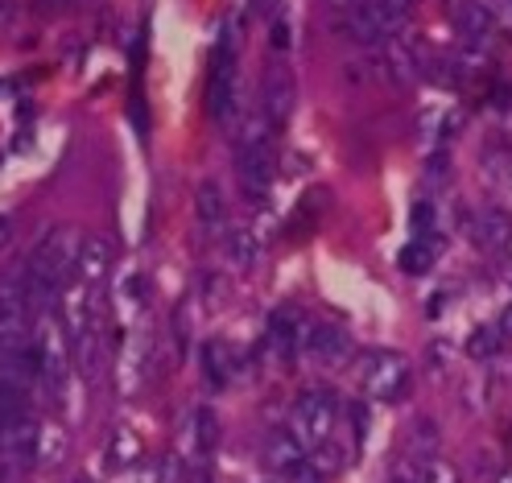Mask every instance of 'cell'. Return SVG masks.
Wrapping results in <instances>:
<instances>
[{"instance_id": "obj_10", "label": "cell", "mask_w": 512, "mask_h": 483, "mask_svg": "<svg viewBox=\"0 0 512 483\" xmlns=\"http://www.w3.org/2000/svg\"><path fill=\"white\" fill-rule=\"evenodd\" d=\"M265 339H269V347L277 351L281 360H290L294 351L306 343V318L298 314V310H290V306H281V310H273V318H269V331H265Z\"/></svg>"}, {"instance_id": "obj_23", "label": "cell", "mask_w": 512, "mask_h": 483, "mask_svg": "<svg viewBox=\"0 0 512 483\" xmlns=\"http://www.w3.org/2000/svg\"><path fill=\"white\" fill-rule=\"evenodd\" d=\"M310 463L318 467V475H323V479H331V475L343 467V450H339V446L327 438L323 446H314V450H310Z\"/></svg>"}, {"instance_id": "obj_35", "label": "cell", "mask_w": 512, "mask_h": 483, "mask_svg": "<svg viewBox=\"0 0 512 483\" xmlns=\"http://www.w3.org/2000/svg\"><path fill=\"white\" fill-rule=\"evenodd\" d=\"M500 483H512V471H504V475H500Z\"/></svg>"}, {"instance_id": "obj_30", "label": "cell", "mask_w": 512, "mask_h": 483, "mask_svg": "<svg viewBox=\"0 0 512 483\" xmlns=\"http://www.w3.org/2000/svg\"><path fill=\"white\" fill-rule=\"evenodd\" d=\"M13 244V219L9 215H0V252H5Z\"/></svg>"}, {"instance_id": "obj_29", "label": "cell", "mask_w": 512, "mask_h": 483, "mask_svg": "<svg viewBox=\"0 0 512 483\" xmlns=\"http://www.w3.org/2000/svg\"><path fill=\"white\" fill-rule=\"evenodd\" d=\"M157 483H182V467L174 459H166L162 467H157Z\"/></svg>"}, {"instance_id": "obj_17", "label": "cell", "mask_w": 512, "mask_h": 483, "mask_svg": "<svg viewBox=\"0 0 512 483\" xmlns=\"http://www.w3.org/2000/svg\"><path fill=\"white\" fill-rule=\"evenodd\" d=\"M62 459H67V434H62V426H54V422L38 426V446H34V467H58Z\"/></svg>"}, {"instance_id": "obj_13", "label": "cell", "mask_w": 512, "mask_h": 483, "mask_svg": "<svg viewBox=\"0 0 512 483\" xmlns=\"http://www.w3.org/2000/svg\"><path fill=\"white\" fill-rule=\"evenodd\" d=\"M438 256H442V240H438V232H430V236H413V240L401 248L397 265H401L405 273H413V277H422V273H430V269L438 265Z\"/></svg>"}, {"instance_id": "obj_33", "label": "cell", "mask_w": 512, "mask_h": 483, "mask_svg": "<svg viewBox=\"0 0 512 483\" xmlns=\"http://www.w3.org/2000/svg\"><path fill=\"white\" fill-rule=\"evenodd\" d=\"M9 479V463H5V455H0V483Z\"/></svg>"}, {"instance_id": "obj_19", "label": "cell", "mask_w": 512, "mask_h": 483, "mask_svg": "<svg viewBox=\"0 0 512 483\" xmlns=\"http://www.w3.org/2000/svg\"><path fill=\"white\" fill-rule=\"evenodd\" d=\"M219 442V422H215V413L207 405H199L195 413H190V446L199 450V459H207L211 450Z\"/></svg>"}, {"instance_id": "obj_16", "label": "cell", "mask_w": 512, "mask_h": 483, "mask_svg": "<svg viewBox=\"0 0 512 483\" xmlns=\"http://www.w3.org/2000/svg\"><path fill=\"white\" fill-rule=\"evenodd\" d=\"M438 446H442L438 426L430 422V417H413L409 430H405V450L409 455L418 463H430V459H438Z\"/></svg>"}, {"instance_id": "obj_32", "label": "cell", "mask_w": 512, "mask_h": 483, "mask_svg": "<svg viewBox=\"0 0 512 483\" xmlns=\"http://www.w3.org/2000/svg\"><path fill=\"white\" fill-rule=\"evenodd\" d=\"M38 5H46V9H71L75 0H38Z\"/></svg>"}, {"instance_id": "obj_26", "label": "cell", "mask_w": 512, "mask_h": 483, "mask_svg": "<svg viewBox=\"0 0 512 483\" xmlns=\"http://www.w3.org/2000/svg\"><path fill=\"white\" fill-rule=\"evenodd\" d=\"M430 232H434V207L422 199L413 207V236H430Z\"/></svg>"}, {"instance_id": "obj_20", "label": "cell", "mask_w": 512, "mask_h": 483, "mask_svg": "<svg viewBox=\"0 0 512 483\" xmlns=\"http://www.w3.org/2000/svg\"><path fill=\"white\" fill-rule=\"evenodd\" d=\"M508 232H512V223H508V215L504 211H484V219H479V240L484 244H492V248H504V240H508Z\"/></svg>"}, {"instance_id": "obj_1", "label": "cell", "mask_w": 512, "mask_h": 483, "mask_svg": "<svg viewBox=\"0 0 512 483\" xmlns=\"http://www.w3.org/2000/svg\"><path fill=\"white\" fill-rule=\"evenodd\" d=\"M273 128L261 112H248L236 137V174L240 190L252 207H265L269 199V182H273Z\"/></svg>"}, {"instance_id": "obj_31", "label": "cell", "mask_w": 512, "mask_h": 483, "mask_svg": "<svg viewBox=\"0 0 512 483\" xmlns=\"http://www.w3.org/2000/svg\"><path fill=\"white\" fill-rule=\"evenodd\" d=\"M496 327H500V335H504V339H512V302L504 306V314H500V322H496Z\"/></svg>"}, {"instance_id": "obj_3", "label": "cell", "mask_w": 512, "mask_h": 483, "mask_svg": "<svg viewBox=\"0 0 512 483\" xmlns=\"http://www.w3.org/2000/svg\"><path fill=\"white\" fill-rule=\"evenodd\" d=\"M356 376H360L364 393H368L372 401H389V405H393V401H401V397L409 393L413 368H409V360L401 356V351L376 347V351H364V356H360Z\"/></svg>"}, {"instance_id": "obj_24", "label": "cell", "mask_w": 512, "mask_h": 483, "mask_svg": "<svg viewBox=\"0 0 512 483\" xmlns=\"http://www.w3.org/2000/svg\"><path fill=\"white\" fill-rule=\"evenodd\" d=\"M422 475H426V463H418L413 455H405V459H397V463L389 467L384 483H422Z\"/></svg>"}, {"instance_id": "obj_4", "label": "cell", "mask_w": 512, "mask_h": 483, "mask_svg": "<svg viewBox=\"0 0 512 483\" xmlns=\"http://www.w3.org/2000/svg\"><path fill=\"white\" fill-rule=\"evenodd\" d=\"M335 422H339V397L331 389H306V393H298L294 413H290V430H294V438L306 450L323 446L335 434Z\"/></svg>"}, {"instance_id": "obj_9", "label": "cell", "mask_w": 512, "mask_h": 483, "mask_svg": "<svg viewBox=\"0 0 512 483\" xmlns=\"http://www.w3.org/2000/svg\"><path fill=\"white\" fill-rule=\"evenodd\" d=\"M112 273V244L104 236H87L79 244V261H75V281L87 289H100Z\"/></svg>"}, {"instance_id": "obj_18", "label": "cell", "mask_w": 512, "mask_h": 483, "mask_svg": "<svg viewBox=\"0 0 512 483\" xmlns=\"http://www.w3.org/2000/svg\"><path fill=\"white\" fill-rule=\"evenodd\" d=\"M228 261L236 273H252L256 261H261V240L252 236V228H236L228 236Z\"/></svg>"}, {"instance_id": "obj_5", "label": "cell", "mask_w": 512, "mask_h": 483, "mask_svg": "<svg viewBox=\"0 0 512 483\" xmlns=\"http://www.w3.org/2000/svg\"><path fill=\"white\" fill-rule=\"evenodd\" d=\"M240 100H244V87H240V71H236V50L219 46L211 75H207V116L215 124H232L244 112Z\"/></svg>"}, {"instance_id": "obj_36", "label": "cell", "mask_w": 512, "mask_h": 483, "mask_svg": "<svg viewBox=\"0 0 512 483\" xmlns=\"http://www.w3.org/2000/svg\"><path fill=\"white\" fill-rule=\"evenodd\" d=\"M75 483H87V479H75Z\"/></svg>"}, {"instance_id": "obj_21", "label": "cell", "mask_w": 512, "mask_h": 483, "mask_svg": "<svg viewBox=\"0 0 512 483\" xmlns=\"http://www.w3.org/2000/svg\"><path fill=\"white\" fill-rule=\"evenodd\" d=\"M500 327H475L471 339H467V356L471 360H492L496 356V347H500Z\"/></svg>"}, {"instance_id": "obj_6", "label": "cell", "mask_w": 512, "mask_h": 483, "mask_svg": "<svg viewBox=\"0 0 512 483\" xmlns=\"http://www.w3.org/2000/svg\"><path fill=\"white\" fill-rule=\"evenodd\" d=\"M290 112H294V75L285 71V62H269L261 79V116L269 120L273 133H281L290 124Z\"/></svg>"}, {"instance_id": "obj_11", "label": "cell", "mask_w": 512, "mask_h": 483, "mask_svg": "<svg viewBox=\"0 0 512 483\" xmlns=\"http://www.w3.org/2000/svg\"><path fill=\"white\" fill-rule=\"evenodd\" d=\"M195 215H199V228L207 236L228 228V203H223V186L215 178H203L195 190Z\"/></svg>"}, {"instance_id": "obj_27", "label": "cell", "mask_w": 512, "mask_h": 483, "mask_svg": "<svg viewBox=\"0 0 512 483\" xmlns=\"http://www.w3.org/2000/svg\"><path fill=\"white\" fill-rule=\"evenodd\" d=\"M203 289H207V306H219L223 298H228V281H223L219 273H207L203 277Z\"/></svg>"}, {"instance_id": "obj_25", "label": "cell", "mask_w": 512, "mask_h": 483, "mask_svg": "<svg viewBox=\"0 0 512 483\" xmlns=\"http://www.w3.org/2000/svg\"><path fill=\"white\" fill-rule=\"evenodd\" d=\"M422 483H463V479H459V471H455L451 463L430 459V463H426V475H422Z\"/></svg>"}, {"instance_id": "obj_22", "label": "cell", "mask_w": 512, "mask_h": 483, "mask_svg": "<svg viewBox=\"0 0 512 483\" xmlns=\"http://www.w3.org/2000/svg\"><path fill=\"white\" fill-rule=\"evenodd\" d=\"M372 5H376V13L384 17V25H389L393 38L401 34L405 21H409V13H413V0H372Z\"/></svg>"}, {"instance_id": "obj_12", "label": "cell", "mask_w": 512, "mask_h": 483, "mask_svg": "<svg viewBox=\"0 0 512 483\" xmlns=\"http://www.w3.org/2000/svg\"><path fill=\"white\" fill-rule=\"evenodd\" d=\"M306 455H310V450L294 438L290 426H285V430H273V434L265 438V463H269L273 471H281V475H290Z\"/></svg>"}, {"instance_id": "obj_8", "label": "cell", "mask_w": 512, "mask_h": 483, "mask_svg": "<svg viewBox=\"0 0 512 483\" xmlns=\"http://www.w3.org/2000/svg\"><path fill=\"white\" fill-rule=\"evenodd\" d=\"M306 356L314 364H327V368H339L351 360V335L331 327V322H314V327H306Z\"/></svg>"}, {"instance_id": "obj_2", "label": "cell", "mask_w": 512, "mask_h": 483, "mask_svg": "<svg viewBox=\"0 0 512 483\" xmlns=\"http://www.w3.org/2000/svg\"><path fill=\"white\" fill-rule=\"evenodd\" d=\"M38 343V389L46 397H58L62 384H67L71 372V335H67V322L58 314H42L34 327H29Z\"/></svg>"}, {"instance_id": "obj_15", "label": "cell", "mask_w": 512, "mask_h": 483, "mask_svg": "<svg viewBox=\"0 0 512 483\" xmlns=\"http://www.w3.org/2000/svg\"><path fill=\"white\" fill-rule=\"evenodd\" d=\"M141 455H145V442H141V434L133 426H116L108 434V467H116V471L137 467Z\"/></svg>"}, {"instance_id": "obj_34", "label": "cell", "mask_w": 512, "mask_h": 483, "mask_svg": "<svg viewBox=\"0 0 512 483\" xmlns=\"http://www.w3.org/2000/svg\"><path fill=\"white\" fill-rule=\"evenodd\" d=\"M504 252H508V261H512V232H508V240H504Z\"/></svg>"}, {"instance_id": "obj_14", "label": "cell", "mask_w": 512, "mask_h": 483, "mask_svg": "<svg viewBox=\"0 0 512 483\" xmlns=\"http://www.w3.org/2000/svg\"><path fill=\"white\" fill-rule=\"evenodd\" d=\"M244 360H240V351L236 347H228V343H219V339H211L207 347H203V368H207V380H211V389H223L232 376H236V368H240Z\"/></svg>"}, {"instance_id": "obj_7", "label": "cell", "mask_w": 512, "mask_h": 483, "mask_svg": "<svg viewBox=\"0 0 512 483\" xmlns=\"http://www.w3.org/2000/svg\"><path fill=\"white\" fill-rule=\"evenodd\" d=\"M455 25H459V34H463V46L488 54V42L496 38V9L488 5V0H459Z\"/></svg>"}, {"instance_id": "obj_28", "label": "cell", "mask_w": 512, "mask_h": 483, "mask_svg": "<svg viewBox=\"0 0 512 483\" xmlns=\"http://www.w3.org/2000/svg\"><path fill=\"white\" fill-rule=\"evenodd\" d=\"M290 46H294V38H290V21L277 17V21H273V50H277V54H285Z\"/></svg>"}]
</instances>
